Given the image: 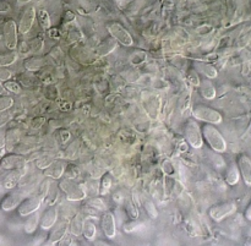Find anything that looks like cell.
Returning <instances> with one entry per match:
<instances>
[{
    "label": "cell",
    "mask_w": 251,
    "mask_h": 246,
    "mask_svg": "<svg viewBox=\"0 0 251 246\" xmlns=\"http://www.w3.org/2000/svg\"><path fill=\"white\" fill-rule=\"evenodd\" d=\"M47 64V59L43 56H31L25 60L24 65L25 69L28 71H39L42 68H44Z\"/></svg>",
    "instance_id": "18"
},
{
    "label": "cell",
    "mask_w": 251,
    "mask_h": 246,
    "mask_svg": "<svg viewBox=\"0 0 251 246\" xmlns=\"http://www.w3.org/2000/svg\"><path fill=\"white\" fill-rule=\"evenodd\" d=\"M199 88H200V93L205 99H213L216 97V87L213 86V83L211 82V80L208 78H205V80L200 81V85H199Z\"/></svg>",
    "instance_id": "19"
},
{
    "label": "cell",
    "mask_w": 251,
    "mask_h": 246,
    "mask_svg": "<svg viewBox=\"0 0 251 246\" xmlns=\"http://www.w3.org/2000/svg\"><path fill=\"white\" fill-rule=\"evenodd\" d=\"M11 11V5L5 0H0V14H6Z\"/></svg>",
    "instance_id": "49"
},
{
    "label": "cell",
    "mask_w": 251,
    "mask_h": 246,
    "mask_svg": "<svg viewBox=\"0 0 251 246\" xmlns=\"http://www.w3.org/2000/svg\"><path fill=\"white\" fill-rule=\"evenodd\" d=\"M237 166L244 183L248 186H251V159L247 154H240L239 158H238Z\"/></svg>",
    "instance_id": "13"
},
{
    "label": "cell",
    "mask_w": 251,
    "mask_h": 246,
    "mask_svg": "<svg viewBox=\"0 0 251 246\" xmlns=\"http://www.w3.org/2000/svg\"><path fill=\"white\" fill-rule=\"evenodd\" d=\"M193 117L195 120L207 123V124H221L223 122V117L218 110L213 108L206 107V105H195L193 108Z\"/></svg>",
    "instance_id": "2"
},
{
    "label": "cell",
    "mask_w": 251,
    "mask_h": 246,
    "mask_svg": "<svg viewBox=\"0 0 251 246\" xmlns=\"http://www.w3.org/2000/svg\"><path fill=\"white\" fill-rule=\"evenodd\" d=\"M194 69L196 70V73H200L201 75H203L206 78H208V80H211V78H216L218 76L217 69H216L213 65H211L210 63L195 60L194 61Z\"/></svg>",
    "instance_id": "16"
},
{
    "label": "cell",
    "mask_w": 251,
    "mask_h": 246,
    "mask_svg": "<svg viewBox=\"0 0 251 246\" xmlns=\"http://www.w3.org/2000/svg\"><path fill=\"white\" fill-rule=\"evenodd\" d=\"M6 146V139L4 135H0V149H4Z\"/></svg>",
    "instance_id": "53"
},
{
    "label": "cell",
    "mask_w": 251,
    "mask_h": 246,
    "mask_svg": "<svg viewBox=\"0 0 251 246\" xmlns=\"http://www.w3.org/2000/svg\"><path fill=\"white\" fill-rule=\"evenodd\" d=\"M44 201V198L42 197L39 194L33 196H29V197H26L17 207V212L21 217H27V216L32 215L33 212L39 210L42 202Z\"/></svg>",
    "instance_id": "7"
},
{
    "label": "cell",
    "mask_w": 251,
    "mask_h": 246,
    "mask_svg": "<svg viewBox=\"0 0 251 246\" xmlns=\"http://www.w3.org/2000/svg\"><path fill=\"white\" fill-rule=\"evenodd\" d=\"M5 139H6L7 145H11V147H10V151H12V149H14V147L16 146L17 142H19V140H20V131L17 129L9 130V131L6 132V136H5Z\"/></svg>",
    "instance_id": "30"
},
{
    "label": "cell",
    "mask_w": 251,
    "mask_h": 246,
    "mask_svg": "<svg viewBox=\"0 0 251 246\" xmlns=\"http://www.w3.org/2000/svg\"><path fill=\"white\" fill-rule=\"evenodd\" d=\"M59 189L65 194L69 201H82L86 197V190L83 185L75 183L71 179H64L59 183Z\"/></svg>",
    "instance_id": "3"
},
{
    "label": "cell",
    "mask_w": 251,
    "mask_h": 246,
    "mask_svg": "<svg viewBox=\"0 0 251 246\" xmlns=\"http://www.w3.org/2000/svg\"><path fill=\"white\" fill-rule=\"evenodd\" d=\"M5 156V149H0V159Z\"/></svg>",
    "instance_id": "57"
},
{
    "label": "cell",
    "mask_w": 251,
    "mask_h": 246,
    "mask_svg": "<svg viewBox=\"0 0 251 246\" xmlns=\"http://www.w3.org/2000/svg\"><path fill=\"white\" fill-rule=\"evenodd\" d=\"M201 132H202V137L205 139L206 144L211 147L212 151L217 153H223L227 151V142L215 125L205 124L201 129Z\"/></svg>",
    "instance_id": "1"
},
{
    "label": "cell",
    "mask_w": 251,
    "mask_h": 246,
    "mask_svg": "<svg viewBox=\"0 0 251 246\" xmlns=\"http://www.w3.org/2000/svg\"><path fill=\"white\" fill-rule=\"evenodd\" d=\"M17 60V54L11 51V53L0 54V66L2 68H7V66L12 65L15 61Z\"/></svg>",
    "instance_id": "32"
},
{
    "label": "cell",
    "mask_w": 251,
    "mask_h": 246,
    "mask_svg": "<svg viewBox=\"0 0 251 246\" xmlns=\"http://www.w3.org/2000/svg\"><path fill=\"white\" fill-rule=\"evenodd\" d=\"M31 1H32V0H16L17 4H20V5L27 4V2H31Z\"/></svg>",
    "instance_id": "56"
},
{
    "label": "cell",
    "mask_w": 251,
    "mask_h": 246,
    "mask_svg": "<svg viewBox=\"0 0 251 246\" xmlns=\"http://www.w3.org/2000/svg\"><path fill=\"white\" fill-rule=\"evenodd\" d=\"M2 34H4L5 46L9 50H15L17 48L19 38H17V25L14 20H6L2 24Z\"/></svg>",
    "instance_id": "6"
},
{
    "label": "cell",
    "mask_w": 251,
    "mask_h": 246,
    "mask_svg": "<svg viewBox=\"0 0 251 246\" xmlns=\"http://www.w3.org/2000/svg\"><path fill=\"white\" fill-rule=\"evenodd\" d=\"M60 135H61V142H66L69 139H70V132L66 131V130H61Z\"/></svg>",
    "instance_id": "51"
},
{
    "label": "cell",
    "mask_w": 251,
    "mask_h": 246,
    "mask_svg": "<svg viewBox=\"0 0 251 246\" xmlns=\"http://www.w3.org/2000/svg\"><path fill=\"white\" fill-rule=\"evenodd\" d=\"M245 218L251 222V201H250L249 206L247 207V210H245Z\"/></svg>",
    "instance_id": "52"
},
{
    "label": "cell",
    "mask_w": 251,
    "mask_h": 246,
    "mask_svg": "<svg viewBox=\"0 0 251 246\" xmlns=\"http://www.w3.org/2000/svg\"><path fill=\"white\" fill-rule=\"evenodd\" d=\"M188 80L191 85L198 86L199 87L201 80H200V77H199V75H198V73H196L195 69H190V70L188 71Z\"/></svg>",
    "instance_id": "42"
},
{
    "label": "cell",
    "mask_w": 251,
    "mask_h": 246,
    "mask_svg": "<svg viewBox=\"0 0 251 246\" xmlns=\"http://www.w3.org/2000/svg\"><path fill=\"white\" fill-rule=\"evenodd\" d=\"M26 158L21 154H7L0 159V167L6 171L25 168L26 167Z\"/></svg>",
    "instance_id": "11"
},
{
    "label": "cell",
    "mask_w": 251,
    "mask_h": 246,
    "mask_svg": "<svg viewBox=\"0 0 251 246\" xmlns=\"http://www.w3.org/2000/svg\"><path fill=\"white\" fill-rule=\"evenodd\" d=\"M240 180V172L238 169L237 164H230L227 169V173H226V183L230 186H234L239 183Z\"/></svg>",
    "instance_id": "22"
},
{
    "label": "cell",
    "mask_w": 251,
    "mask_h": 246,
    "mask_svg": "<svg viewBox=\"0 0 251 246\" xmlns=\"http://www.w3.org/2000/svg\"><path fill=\"white\" fill-rule=\"evenodd\" d=\"M55 161V157L54 156H46V154H41V158L38 161H36V166L38 167L39 169H46L47 167L50 166L53 162Z\"/></svg>",
    "instance_id": "35"
},
{
    "label": "cell",
    "mask_w": 251,
    "mask_h": 246,
    "mask_svg": "<svg viewBox=\"0 0 251 246\" xmlns=\"http://www.w3.org/2000/svg\"><path fill=\"white\" fill-rule=\"evenodd\" d=\"M0 168H1V167H0Z\"/></svg>",
    "instance_id": "60"
},
{
    "label": "cell",
    "mask_w": 251,
    "mask_h": 246,
    "mask_svg": "<svg viewBox=\"0 0 251 246\" xmlns=\"http://www.w3.org/2000/svg\"><path fill=\"white\" fill-rule=\"evenodd\" d=\"M117 1H118V2H119V4H120V0H117Z\"/></svg>",
    "instance_id": "58"
},
{
    "label": "cell",
    "mask_w": 251,
    "mask_h": 246,
    "mask_svg": "<svg viewBox=\"0 0 251 246\" xmlns=\"http://www.w3.org/2000/svg\"><path fill=\"white\" fill-rule=\"evenodd\" d=\"M82 234L85 235L86 239H88V240H91V242H92V240H95L96 234H97V228H96V225L93 224L92 222L87 221V222L83 223Z\"/></svg>",
    "instance_id": "28"
},
{
    "label": "cell",
    "mask_w": 251,
    "mask_h": 246,
    "mask_svg": "<svg viewBox=\"0 0 251 246\" xmlns=\"http://www.w3.org/2000/svg\"><path fill=\"white\" fill-rule=\"evenodd\" d=\"M162 169H163L164 173H166L167 175H169V176L174 175V173H176V169H174V164L172 163L171 161H168V159L163 162V164H162Z\"/></svg>",
    "instance_id": "44"
},
{
    "label": "cell",
    "mask_w": 251,
    "mask_h": 246,
    "mask_svg": "<svg viewBox=\"0 0 251 246\" xmlns=\"http://www.w3.org/2000/svg\"><path fill=\"white\" fill-rule=\"evenodd\" d=\"M20 83L26 86V87H31V86L37 83V77H34V76L32 75H24L20 77Z\"/></svg>",
    "instance_id": "41"
},
{
    "label": "cell",
    "mask_w": 251,
    "mask_h": 246,
    "mask_svg": "<svg viewBox=\"0 0 251 246\" xmlns=\"http://www.w3.org/2000/svg\"><path fill=\"white\" fill-rule=\"evenodd\" d=\"M27 221L26 223H25V232L27 233V234H32V233H34L37 230V227H38L39 224V215L38 212H33L32 215L27 216Z\"/></svg>",
    "instance_id": "24"
},
{
    "label": "cell",
    "mask_w": 251,
    "mask_h": 246,
    "mask_svg": "<svg viewBox=\"0 0 251 246\" xmlns=\"http://www.w3.org/2000/svg\"><path fill=\"white\" fill-rule=\"evenodd\" d=\"M147 60V53L142 50H136L134 53L130 54L129 56V63L131 64L132 66H139L142 65V64L146 63Z\"/></svg>",
    "instance_id": "26"
},
{
    "label": "cell",
    "mask_w": 251,
    "mask_h": 246,
    "mask_svg": "<svg viewBox=\"0 0 251 246\" xmlns=\"http://www.w3.org/2000/svg\"><path fill=\"white\" fill-rule=\"evenodd\" d=\"M124 77L126 78L127 82L134 83V82H137V81L141 78V75H140L139 71L136 70H127L124 73Z\"/></svg>",
    "instance_id": "38"
},
{
    "label": "cell",
    "mask_w": 251,
    "mask_h": 246,
    "mask_svg": "<svg viewBox=\"0 0 251 246\" xmlns=\"http://www.w3.org/2000/svg\"><path fill=\"white\" fill-rule=\"evenodd\" d=\"M237 211V205L234 202H225L221 205L213 206L210 210V217L216 222H221L228 216L233 215Z\"/></svg>",
    "instance_id": "8"
},
{
    "label": "cell",
    "mask_w": 251,
    "mask_h": 246,
    "mask_svg": "<svg viewBox=\"0 0 251 246\" xmlns=\"http://www.w3.org/2000/svg\"><path fill=\"white\" fill-rule=\"evenodd\" d=\"M83 223L85 222H83L82 217H81L80 215L75 216V217H74V220L71 221V223H70L71 235H74V237H80V235L82 234Z\"/></svg>",
    "instance_id": "25"
},
{
    "label": "cell",
    "mask_w": 251,
    "mask_h": 246,
    "mask_svg": "<svg viewBox=\"0 0 251 246\" xmlns=\"http://www.w3.org/2000/svg\"><path fill=\"white\" fill-rule=\"evenodd\" d=\"M144 227H145V224L141 222V221H135V220H132L131 222L125 223L124 227H123V229H124L125 233H127V234H130V233L139 232V230H141Z\"/></svg>",
    "instance_id": "31"
},
{
    "label": "cell",
    "mask_w": 251,
    "mask_h": 246,
    "mask_svg": "<svg viewBox=\"0 0 251 246\" xmlns=\"http://www.w3.org/2000/svg\"><path fill=\"white\" fill-rule=\"evenodd\" d=\"M115 48H117V41L110 37V38L105 39L102 44H100V47L97 48V54L100 56L108 55V54L112 53Z\"/></svg>",
    "instance_id": "23"
},
{
    "label": "cell",
    "mask_w": 251,
    "mask_h": 246,
    "mask_svg": "<svg viewBox=\"0 0 251 246\" xmlns=\"http://www.w3.org/2000/svg\"><path fill=\"white\" fill-rule=\"evenodd\" d=\"M4 87L7 92L11 93H20L21 91V87H20V83L16 82V81H5Z\"/></svg>",
    "instance_id": "39"
},
{
    "label": "cell",
    "mask_w": 251,
    "mask_h": 246,
    "mask_svg": "<svg viewBox=\"0 0 251 246\" xmlns=\"http://www.w3.org/2000/svg\"><path fill=\"white\" fill-rule=\"evenodd\" d=\"M144 207H145V211H146L147 215H149L150 217L153 218V220L158 217V211H157V207L156 205H154L153 201L150 200V198H145Z\"/></svg>",
    "instance_id": "33"
},
{
    "label": "cell",
    "mask_w": 251,
    "mask_h": 246,
    "mask_svg": "<svg viewBox=\"0 0 251 246\" xmlns=\"http://www.w3.org/2000/svg\"><path fill=\"white\" fill-rule=\"evenodd\" d=\"M12 73L10 70H7L6 68H2L0 66V81H9L11 78Z\"/></svg>",
    "instance_id": "47"
},
{
    "label": "cell",
    "mask_w": 251,
    "mask_h": 246,
    "mask_svg": "<svg viewBox=\"0 0 251 246\" xmlns=\"http://www.w3.org/2000/svg\"><path fill=\"white\" fill-rule=\"evenodd\" d=\"M125 208H126L127 216H129L131 220H136V218L139 217V210H137V207L135 206V203L132 202V201H126V202H125Z\"/></svg>",
    "instance_id": "37"
},
{
    "label": "cell",
    "mask_w": 251,
    "mask_h": 246,
    "mask_svg": "<svg viewBox=\"0 0 251 246\" xmlns=\"http://www.w3.org/2000/svg\"><path fill=\"white\" fill-rule=\"evenodd\" d=\"M44 123H46V119H44L43 117L34 118V119L31 122V127L32 129H39V127L43 126Z\"/></svg>",
    "instance_id": "48"
},
{
    "label": "cell",
    "mask_w": 251,
    "mask_h": 246,
    "mask_svg": "<svg viewBox=\"0 0 251 246\" xmlns=\"http://www.w3.org/2000/svg\"><path fill=\"white\" fill-rule=\"evenodd\" d=\"M112 188V175L109 173H105L100 178V195H107Z\"/></svg>",
    "instance_id": "27"
},
{
    "label": "cell",
    "mask_w": 251,
    "mask_h": 246,
    "mask_svg": "<svg viewBox=\"0 0 251 246\" xmlns=\"http://www.w3.org/2000/svg\"><path fill=\"white\" fill-rule=\"evenodd\" d=\"M12 104H14V98L10 96H1L0 97V113L6 112L12 107Z\"/></svg>",
    "instance_id": "36"
},
{
    "label": "cell",
    "mask_w": 251,
    "mask_h": 246,
    "mask_svg": "<svg viewBox=\"0 0 251 246\" xmlns=\"http://www.w3.org/2000/svg\"><path fill=\"white\" fill-rule=\"evenodd\" d=\"M43 46H44L43 37H36V38L32 39L28 47H29V50H31L32 53L37 54V53H41L42 49H43Z\"/></svg>",
    "instance_id": "34"
},
{
    "label": "cell",
    "mask_w": 251,
    "mask_h": 246,
    "mask_svg": "<svg viewBox=\"0 0 251 246\" xmlns=\"http://www.w3.org/2000/svg\"><path fill=\"white\" fill-rule=\"evenodd\" d=\"M64 174H66V176H68L69 179H74L76 178V176H78L80 171H78V168L75 164H69V166H66Z\"/></svg>",
    "instance_id": "40"
},
{
    "label": "cell",
    "mask_w": 251,
    "mask_h": 246,
    "mask_svg": "<svg viewBox=\"0 0 251 246\" xmlns=\"http://www.w3.org/2000/svg\"><path fill=\"white\" fill-rule=\"evenodd\" d=\"M56 218H58V211H56L55 206H49V208H47L44 215L42 216L41 221H39V224L43 230L50 229L51 227H54V224L56 223Z\"/></svg>",
    "instance_id": "14"
},
{
    "label": "cell",
    "mask_w": 251,
    "mask_h": 246,
    "mask_svg": "<svg viewBox=\"0 0 251 246\" xmlns=\"http://www.w3.org/2000/svg\"><path fill=\"white\" fill-rule=\"evenodd\" d=\"M100 224H102V230L105 237L109 238V239H113L117 235L115 218L113 216V213L105 211L104 215L102 216V220H100Z\"/></svg>",
    "instance_id": "12"
},
{
    "label": "cell",
    "mask_w": 251,
    "mask_h": 246,
    "mask_svg": "<svg viewBox=\"0 0 251 246\" xmlns=\"http://www.w3.org/2000/svg\"><path fill=\"white\" fill-rule=\"evenodd\" d=\"M86 210L90 211L88 213L96 216V215H98L100 212H105V211H107V205H105V203L103 202L100 198L93 197V198H91L87 203H86Z\"/></svg>",
    "instance_id": "21"
},
{
    "label": "cell",
    "mask_w": 251,
    "mask_h": 246,
    "mask_svg": "<svg viewBox=\"0 0 251 246\" xmlns=\"http://www.w3.org/2000/svg\"><path fill=\"white\" fill-rule=\"evenodd\" d=\"M37 11L34 7H28L24 11L21 19H20L19 26H17V29H19L20 34H26L31 31L32 26L34 24V20H36Z\"/></svg>",
    "instance_id": "10"
},
{
    "label": "cell",
    "mask_w": 251,
    "mask_h": 246,
    "mask_svg": "<svg viewBox=\"0 0 251 246\" xmlns=\"http://www.w3.org/2000/svg\"><path fill=\"white\" fill-rule=\"evenodd\" d=\"M95 246H112V245H109L108 243L102 242V240H97V242H95Z\"/></svg>",
    "instance_id": "54"
},
{
    "label": "cell",
    "mask_w": 251,
    "mask_h": 246,
    "mask_svg": "<svg viewBox=\"0 0 251 246\" xmlns=\"http://www.w3.org/2000/svg\"><path fill=\"white\" fill-rule=\"evenodd\" d=\"M65 168L66 163H64L63 161H56L55 159L50 166L44 169V174H46V176H49L50 179H60L64 175Z\"/></svg>",
    "instance_id": "17"
},
{
    "label": "cell",
    "mask_w": 251,
    "mask_h": 246,
    "mask_svg": "<svg viewBox=\"0 0 251 246\" xmlns=\"http://www.w3.org/2000/svg\"><path fill=\"white\" fill-rule=\"evenodd\" d=\"M37 17H38V22L42 26V28L49 29L50 28V17H49V14L47 10L39 9L37 11Z\"/></svg>",
    "instance_id": "29"
},
{
    "label": "cell",
    "mask_w": 251,
    "mask_h": 246,
    "mask_svg": "<svg viewBox=\"0 0 251 246\" xmlns=\"http://www.w3.org/2000/svg\"><path fill=\"white\" fill-rule=\"evenodd\" d=\"M71 245V237L70 235L65 234L63 238H61V240L59 242V246H70Z\"/></svg>",
    "instance_id": "50"
},
{
    "label": "cell",
    "mask_w": 251,
    "mask_h": 246,
    "mask_svg": "<svg viewBox=\"0 0 251 246\" xmlns=\"http://www.w3.org/2000/svg\"><path fill=\"white\" fill-rule=\"evenodd\" d=\"M12 119V114L10 112H1L0 113V127H2L4 125H6L10 120Z\"/></svg>",
    "instance_id": "45"
},
{
    "label": "cell",
    "mask_w": 251,
    "mask_h": 246,
    "mask_svg": "<svg viewBox=\"0 0 251 246\" xmlns=\"http://www.w3.org/2000/svg\"><path fill=\"white\" fill-rule=\"evenodd\" d=\"M66 229H68V222L63 221L61 223L56 224V228L50 233L48 238V242L51 243L53 245H55L56 243H59L61 240V238L66 234Z\"/></svg>",
    "instance_id": "20"
},
{
    "label": "cell",
    "mask_w": 251,
    "mask_h": 246,
    "mask_svg": "<svg viewBox=\"0 0 251 246\" xmlns=\"http://www.w3.org/2000/svg\"><path fill=\"white\" fill-rule=\"evenodd\" d=\"M107 29L109 32L110 37L114 38L117 42H119L122 46H134V38L130 34V32L120 22H110V24L107 25Z\"/></svg>",
    "instance_id": "5"
},
{
    "label": "cell",
    "mask_w": 251,
    "mask_h": 246,
    "mask_svg": "<svg viewBox=\"0 0 251 246\" xmlns=\"http://www.w3.org/2000/svg\"><path fill=\"white\" fill-rule=\"evenodd\" d=\"M39 80H41L42 82L49 85V83L53 82L54 77H53V75H51L50 73H48V71H44V73H42L41 75H39Z\"/></svg>",
    "instance_id": "46"
},
{
    "label": "cell",
    "mask_w": 251,
    "mask_h": 246,
    "mask_svg": "<svg viewBox=\"0 0 251 246\" xmlns=\"http://www.w3.org/2000/svg\"><path fill=\"white\" fill-rule=\"evenodd\" d=\"M49 191H50V180L49 179H47V180H44L43 183H42L41 188H39V195L42 196V197L46 200L47 196H48Z\"/></svg>",
    "instance_id": "43"
},
{
    "label": "cell",
    "mask_w": 251,
    "mask_h": 246,
    "mask_svg": "<svg viewBox=\"0 0 251 246\" xmlns=\"http://www.w3.org/2000/svg\"><path fill=\"white\" fill-rule=\"evenodd\" d=\"M184 134H185L186 142H188L193 148L199 149L203 146L202 132H201V129L196 120L189 119L188 122H186L185 127H184Z\"/></svg>",
    "instance_id": "4"
},
{
    "label": "cell",
    "mask_w": 251,
    "mask_h": 246,
    "mask_svg": "<svg viewBox=\"0 0 251 246\" xmlns=\"http://www.w3.org/2000/svg\"><path fill=\"white\" fill-rule=\"evenodd\" d=\"M0 24H1V20H0Z\"/></svg>",
    "instance_id": "59"
},
{
    "label": "cell",
    "mask_w": 251,
    "mask_h": 246,
    "mask_svg": "<svg viewBox=\"0 0 251 246\" xmlns=\"http://www.w3.org/2000/svg\"><path fill=\"white\" fill-rule=\"evenodd\" d=\"M28 193L27 191H16V193H11L9 195L5 196L4 198L0 202V208L5 212H9V211L15 210L16 207H19L20 203L27 197Z\"/></svg>",
    "instance_id": "9"
},
{
    "label": "cell",
    "mask_w": 251,
    "mask_h": 246,
    "mask_svg": "<svg viewBox=\"0 0 251 246\" xmlns=\"http://www.w3.org/2000/svg\"><path fill=\"white\" fill-rule=\"evenodd\" d=\"M0 95H7V91L5 90L4 85H1V82H0Z\"/></svg>",
    "instance_id": "55"
},
{
    "label": "cell",
    "mask_w": 251,
    "mask_h": 246,
    "mask_svg": "<svg viewBox=\"0 0 251 246\" xmlns=\"http://www.w3.org/2000/svg\"><path fill=\"white\" fill-rule=\"evenodd\" d=\"M25 172H26V168H20V169H14V171L10 172L2 180V188L5 190H11L15 186L17 185L20 180H21L22 176L25 175Z\"/></svg>",
    "instance_id": "15"
}]
</instances>
